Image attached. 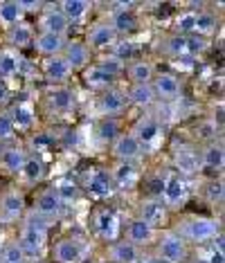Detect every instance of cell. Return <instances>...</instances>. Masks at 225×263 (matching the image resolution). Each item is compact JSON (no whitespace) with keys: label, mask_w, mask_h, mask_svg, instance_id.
<instances>
[{"label":"cell","mask_w":225,"mask_h":263,"mask_svg":"<svg viewBox=\"0 0 225 263\" xmlns=\"http://www.w3.org/2000/svg\"><path fill=\"white\" fill-rule=\"evenodd\" d=\"M169 227L189 245V248H194V245H196V248H203V245L216 241L218 236H223L221 218L210 216V214H180Z\"/></svg>","instance_id":"obj_1"},{"label":"cell","mask_w":225,"mask_h":263,"mask_svg":"<svg viewBox=\"0 0 225 263\" xmlns=\"http://www.w3.org/2000/svg\"><path fill=\"white\" fill-rule=\"evenodd\" d=\"M50 232H52V223H47L45 218L36 216L34 212L25 214V218L21 220V230H18V238L16 243L21 245V250L25 252L27 261H34V259H41L43 252L50 245Z\"/></svg>","instance_id":"obj_2"},{"label":"cell","mask_w":225,"mask_h":263,"mask_svg":"<svg viewBox=\"0 0 225 263\" xmlns=\"http://www.w3.org/2000/svg\"><path fill=\"white\" fill-rule=\"evenodd\" d=\"M189 196H192V184H189V178L176 173L174 169H169L167 173L162 176V187H160V194L158 198L164 207L169 209L171 214L178 212L187 205Z\"/></svg>","instance_id":"obj_3"},{"label":"cell","mask_w":225,"mask_h":263,"mask_svg":"<svg viewBox=\"0 0 225 263\" xmlns=\"http://www.w3.org/2000/svg\"><path fill=\"white\" fill-rule=\"evenodd\" d=\"M92 252V245L88 236L68 234L57 238L50 250L52 263H84Z\"/></svg>","instance_id":"obj_4"},{"label":"cell","mask_w":225,"mask_h":263,"mask_svg":"<svg viewBox=\"0 0 225 263\" xmlns=\"http://www.w3.org/2000/svg\"><path fill=\"white\" fill-rule=\"evenodd\" d=\"M189 254H192V248L171 227L158 232V238L153 243V256L160 263H187Z\"/></svg>","instance_id":"obj_5"},{"label":"cell","mask_w":225,"mask_h":263,"mask_svg":"<svg viewBox=\"0 0 225 263\" xmlns=\"http://www.w3.org/2000/svg\"><path fill=\"white\" fill-rule=\"evenodd\" d=\"M90 225H92V236L102 243H113L117 238H122V218H120V212L110 205H102L92 212L90 216Z\"/></svg>","instance_id":"obj_6"},{"label":"cell","mask_w":225,"mask_h":263,"mask_svg":"<svg viewBox=\"0 0 225 263\" xmlns=\"http://www.w3.org/2000/svg\"><path fill=\"white\" fill-rule=\"evenodd\" d=\"M128 133L140 142L144 151H153V148L160 144L162 135H164V122H162V117L160 115L146 112V115L135 119V124L128 128Z\"/></svg>","instance_id":"obj_7"},{"label":"cell","mask_w":225,"mask_h":263,"mask_svg":"<svg viewBox=\"0 0 225 263\" xmlns=\"http://www.w3.org/2000/svg\"><path fill=\"white\" fill-rule=\"evenodd\" d=\"M27 198L18 187H7L0 191V225H21L27 214Z\"/></svg>","instance_id":"obj_8"},{"label":"cell","mask_w":225,"mask_h":263,"mask_svg":"<svg viewBox=\"0 0 225 263\" xmlns=\"http://www.w3.org/2000/svg\"><path fill=\"white\" fill-rule=\"evenodd\" d=\"M171 162L174 171L192 180L196 173H200V158H198V144L194 142H176L171 146Z\"/></svg>","instance_id":"obj_9"},{"label":"cell","mask_w":225,"mask_h":263,"mask_svg":"<svg viewBox=\"0 0 225 263\" xmlns=\"http://www.w3.org/2000/svg\"><path fill=\"white\" fill-rule=\"evenodd\" d=\"M81 189H84V194H88L92 200H108L117 194L115 184H113L110 169H104V166H92L84 176Z\"/></svg>","instance_id":"obj_10"},{"label":"cell","mask_w":225,"mask_h":263,"mask_svg":"<svg viewBox=\"0 0 225 263\" xmlns=\"http://www.w3.org/2000/svg\"><path fill=\"white\" fill-rule=\"evenodd\" d=\"M29 212H34L36 216L45 218L47 223L54 225L57 220H61L63 216H66L68 207L63 205L61 200H59L57 191L52 189V184H50V187H43L36 196H34V205H32V209H29Z\"/></svg>","instance_id":"obj_11"},{"label":"cell","mask_w":225,"mask_h":263,"mask_svg":"<svg viewBox=\"0 0 225 263\" xmlns=\"http://www.w3.org/2000/svg\"><path fill=\"white\" fill-rule=\"evenodd\" d=\"M128 108V99H126V90L120 86H110L97 95L95 101V110L99 117H113L120 119Z\"/></svg>","instance_id":"obj_12"},{"label":"cell","mask_w":225,"mask_h":263,"mask_svg":"<svg viewBox=\"0 0 225 263\" xmlns=\"http://www.w3.org/2000/svg\"><path fill=\"white\" fill-rule=\"evenodd\" d=\"M151 88L153 95H156V101H162V104H174L182 97V79L176 72H169V70L156 72Z\"/></svg>","instance_id":"obj_13"},{"label":"cell","mask_w":225,"mask_h":263,"mask_svg":"<svg viewBox=\"0 0 225 263\" xmlns=\"http://www.w3.org/2000/svg\"><path fill=\"white\" fill-rule=\"evenodd\" d=\"M36 32H45V34H57V36H68L72 25L66 21V16L59 11L57 5L45 3V7L41 9L36 23H34Z\"/></svg>","instance_id":"obj_14"},{"label":"cell","mask_w":225,"mask_h":263,"mask_svg":"<svg viewBox=\"0 0 225 263\" xmlns=\"http://www.w3.org/2000/svg\"><path fill=\"white\" fill-rule=\"evenodd\" d=\"M124 236L128 243H133L135 248H140L142 252H144L146 248H153V243H156L158 238V230L156 227H151L149 223H144L140 216H133L128 218V223L124 225Z\"/></svg>","instance_id":"obj_15"},{"label":"cell","mask_w":225,"mask_h":263,"mask_svg":"<svg viewBox=\"0 0 225 263\" xmlns=\"http://www.w3.org/2000/svg\"><path fill=\"white\" fill-rule=\"evenodd\" d=\"M135 216H140L144 223H149L151 227H156V230H167L169 227V220H171V212L167 207L160 202V198H142L140 205H138V212H135Z\"/></svg>","instance_id":"obj_16"},{"label":"cell","mask_w":225,"mask_h":263,"mask_svg":"<svg viewBox=\"0 0 225 263\" xmlns=\"http://www.w3.org/2000/svg\"><path fill=\"white\" fill-rule=\"evenodd\" d=\"M43 101L50 112L68 115L77 106V92H74V88H70V86H50L47 92L43 95Z\"/></svg>","instance_id":"obj_17"},{"label":"cell","mask_w":225,"mask_h":263,"mask_svg":"<svg viewBox=\"0 0 225 263\" xmlns=\"http://www.w3.org/2000/svg\"><path fill=\"white\" fill-rule=\"evenodd\" d=\"M198 158H200V171H210V173H223V166H225V146H223V140H210L205 144L198 146Z\"/></svg>","instance_id":"obj_18"},{"label":"cell","mask_w":225,"mask_h":263,"mask_svg":"<svg viewBox=\"0 0 225 263\" xmlns=\"http://www.w3.org/2000/svg\"><path fill=\"white\" fill-rule=\"evenodd\" d=\"M9 117L14 122V128L16 133H29L32 135L36 130V124H39V112H36V106L32 104L29 99H21L11 106Z\"/></svg>","instance_id":"obj_19"},{"label":"cell","mask_w":225,"mask_h":263,"mask_svg":"<svg viewBox=\"0 0 225 263\" xmlns=\"http://www.w3.org/2000/svg\"><path fill=\"white\" fill-rule=\"evenodd\" d=\"M110 153L113 158L117 160V162H131V164H138L142 158H144V148L135 137L128 133V130H124V133L117 137L115 142L110 144Z\"/></svg>","instance_id":"obj_20"},{"label":"cell","mask_w":225,"mask_h":263,"mask_svg":"<svg viewBox=\"0 0 225 263\" xmlns=\"http://www.w3.org/2000/svg\"><path fill=\"white\" fill-rule=\"evenodd\" d=\"M72 68L61 54L59 57H47L41 61V77L50 83V86H68V81L72 79Z\"/></svg>","instance_id":"obj_21"},{"label":"cell","mask_w":225,"mask_h":263,"mask_svg":"<svg viewBox=\"0 0 225 263\" xmlns=\"http://www.w3.org/2000/svg\"><path fill=\"white\" fill-rule=\"evenodd\" d=\"M115 41H117V36H115V32L110 29L108 23L106 21H95V23H90V27L86 29L84 43L90 47V52L95 54V52H108Z\"/></svg>","instance_id":"obj_22"},{"label":"cell","mask_w":225,"mask_h":263,"mask_svg":"<svg viewBox=\"0 0 225 263\" xmlns=\"http://www.w3.org/2000/svg\"><path fill=\"white\" fill-rule=\"evenodd\" d=\"M27 155H29V148L25 144H18V142L0 146V169L9 173V176H21Z\"/></svg>","instance_id":"obj_23"},{"label":"cell","mask_w":225,"mask_h":263,"mask_svg":"<svg viewBox=\"0 0 225 263\" xmlns=\"http://www.w3.org/2000/svg\"><path fill=\"white\" fill-rule=\"evenodd\" d=\"M61 57L68 61L72 72H81V70H86L95 61V54L90 52V47L84 43V39H68Z\"/></svg>","instance_id":"obj_24"},{"label":"cell","mask_w":225,"mask_h":263,"mask_svg":"<svg viewBox=\"0 0 225 263\" xmlns=\"http://www.w3.org/2000/svg\"><path fill=\"white\" fill-rule=\"evenodd\" d=\"M34 36H36L34 23L21 21V23H16V25L5 29V45L11 47V50H16V52H23V50H29V47H32Z\"/></svg>","instance_id":"obj_25"},{"label":"cell","mask_w":225,"mask_h":263,"mask_svg":"<svg viewBox=\"0 0 225 263\" xmlns=\"http://www.w3.org/2000/svg\"><path fill=\"white\" fill-rule=\"evenodd\" d=\"M106 23L110 25V29L115 32L117 39H128L133 32L140 29V16L135 9H126V11H113L108 14Z\"/></svg>","instance_id":"obj_26"},{"label":"cell","mask_w":225,"mask_h":263,"mask_svg":"<svg viewBox=\"0 0 225 263\" xmlns=\"http://www.w3.org/2000/svg\"><path fill=\"white\" fill-rule=\"evenodd\" d=\"M52 189L57 191L59 200L66 207H74L77 202L84 198V189H81V182L72 176H61L52 182Z\"/></svg>","instance_id":"obj_27"},{"label":"cell","mask_w":225,"mask_h":263,"mask_svg":"<svg viewBox=\"0 0 225 263\" xmlns=\"http://www.w3.org/2000/svg\"><path fill=\"white\" fill-rule=\"evenodd\" d=\"M142 254L144 252L135 248L133 243H128L126 238H117V241L106 245V261L110 263H135Z\"/></svg>","instance_id":"obj_28"},{"label":"cell","mask_w":225,"mask_h":263,"mask_svg":"<svg viewBox=\"0 0 225 263\" xmlns=\"http://www.w3.org/2000/svg\"><path fill=\"white\" fill-rule=\"evenodd\" d=\"M156 65H153L149 59H133V61L126 63L124 68V74L128 77V86H142V83H151L153 77H156Z\"/></svg>","instance_id":"obj_29"},{"label":"cell","mask_w":225,"mask_h":263,"mask_svg":"<svg viewBox=\"0 0 225 263\" xmlns=\"http://www.w3.org/2000/svg\"><path fill=\"white\" fill-rule=\"evenodd\" d=\"M70 36H57V34H45V32H36V36H34V52L41 54L43 59L47 57H59L63 52V47H66Z\"/></svg>","instance_id":"obj_30"},{"label":"cell","mask_w":225,"mask_h":263,"mask_svg":"<svg viewBox=\"0 0 225 263\" xmlns=\"http://www.w3.org/2000/svg\"><path fill=\"white\" fill-rule=\"evenodd\" d=\"M45 176H47V162H45V158H43V155H39V153L29 151L27 160H25V166H23V171H21L23 182L29 184V187H36V184H41V182L45 180Z\"/></svg>","instance_id":"obj_31"},{"label":"cell","mask_w":225,"mask_h":263,"mask_svg":"<svg viewBox=\"0 0 225 263\" xmlns=\"http://www.w3.org/2000/svg\"><path fill=\"white\" fill-rule=\"evenodd\" d=\"M110 176H113L115 191H126V189H133L135 184H138L140 169H138V164H131V162H117L110 169Z\"/></svg>","instance_id":"obj_32"},{"label":"cell","mask_w":225,"mask_h":263,"mask_svg":"<svg viewBox=\"0 0 225 263\" xmlns=\"http://www.w3.org/2000/svg\"><path fill=\"white\" fill-rule=\"evenodd\" d=\"M57 7L66 16L70 25H77V23L86 21L88 14H92L95 3L92 0H61V3H57Z\"/></svg>","instance_id":"obj_33"},{"label":"cell","mask_w":225,"mask_h":263,"mask_svg":"<svg viewBox=\"0 0 225 263\" xmlns=\"http://www.w3.org/2000/svg\"><path fill=\"white\" fill-rule=\"evenodd\" d=\"M23 63H25V59L21 57V52L11 50L7 45L0 47V79L3 81H9V79H14V77H18Z\"/></svg>","instance_id":"obj_34"},{"label":"cell","mask_w":225,"mask_h":263,"mask_svg":"<svg viewBox=\"0 0 225 263\" xmlns=\"http://www.w3.org/2000/svg\"><path fill=\"white\" fill-rule=\"evenodd\" d=\"M81 79H84V83L88 88H92V90H97V92H102V90H106V88L115 86V81H117V79H113L108 72H104V70L99 68L95 61L88 65L86 70H81Z\"/></svg>","instance_id":"obj_35"},{"label":"cell","mask_w":225,"mask_h":263,"mask_svg":"<svg viewBox=\"0 0 225 263\" xmlns=\"http://www.w3.org/2000/svg\"><path fill=\"white\" fill-rule=\"evenodd\" d=\"M126 99L128 106H135V108H151L156 104V95H153L151 83H142V86H126Z\"/></svg>","instance_id":"obj_36"},{"label":"cell","mask_w":225,"mask_h":263,"mask_svg":"<svg viewBox=\"0 0 225 263\" xmlns=\"http://www.w3.org/2000/svg\"><path fill=\"white\" fill-rule=\"evenodd\" d=\"M124 133L122 128V119H113V117H99L97 126H95V135H97V140L102 142V144H113V142L117 140Z\"/></svg>","instance_id":"obj_37"},{"label":"cell","mask_w":225,"mask_h":263,"mask_svg":"<svg viewBox=\"0 0 225 263\" xmlns=\"http://www.w3.org/2000/svg\"><path fill=\"white\" fill-rule=\"evenodd\" d=\"M218 25H221V21H218V16L214 14V11L200 7L196 11V25H194V34L207 39V36H212V34H216Z\"/></svg>","instance_id":"obj_38"},{"label":"cell","mask_w":225,"mask_h":263,"mask_svg":"<svg viewBox=\"0 0 225 263\" xmlns=\"http://www.w3.org/2000/svg\"><path fill=\"white\" fill-rule=\"evenodd\" d=\"M160 52H164L167 57L171 59H182V57H189L187 54V36H178V34H167L162 41H160Z\"/></svg>","instance_id":"obj_39"},{"label":"cell","mask_w":225,"mask_h":263,"mask_svg":"<svg viewBox=\"0 0 225 263\" xmlns=\"http://www.w3.org/2000/svg\"><path fill=\"white\" fill-rule=\"evenodd\" d=\"M200 194H203V198L207 205L216 207V205H223V198H225V187H223V180L221 176H212L207 178L203 182V187H200Z\"/></svg>","instance_id":"obj_40"},{"label":"cell","mask_w":225,"mask_h":263,"mask_svg":"<svg viewBox=\"0 0 225 263\" xmlns=\"http://www.w3.org/2000/svg\"><path fill=\"white\" fill-rule=\"evenodd\" d=\"M21 21H25V14H23L18 0H0V27L7 29Z\"/></svg>","instance_id":"obj_41"},{"label":"cell","mask_w":225,"mask_h":263,"mask_svg":"<svg viewBox=\"0 0 225 263\" xmlns=\"http://www.w3.org/2000/svg\"><path fill=\"white\" fill-rule=\"evenodd\" d=\"M108 54H113L124 63H128V61H133V59H138V45H135L131 39H117L108 50Z\"/></svg>","instance_id":"obj_42"},{"label":"cell","mask_w":225,"mask_h":263,"mask_svg":"<svg viewBox=\"0 0 225 263\" xmlns=\"http://www.w3.org/2000/svg\"><path fill=\"white\" fill-rule=\"evenodd\" d=\"M196 11L198 9H185L174 18V34L178 36H192L194 25H196Z\"/></svg>","instance_id":"obj_43"},{"label":"cell","mask_w":225,"mask_h":263,"mask_svg":"<svg viewBox=\"0 0 225 263\" xmlns=\"http://www.w3.org/2000/svg\"><path fill=\"white\" fill-rule=\"evenodd\" d=\"M95 63H97L104 72H108L113 79H120V77H124V68H126V63L120 61V59H115L113 54H102L99 59H95Z\"/></svg>","instance_id":"obj_44"},{"label":"cell","mask_w":225,"mask_h":263,"mask_svg":"<svg viewBox=\"0 0 225 263\" xmlns=\"http://www.w3.org/2000/svg\"><path fill=\"white\" fill-rule=\"evenodd\" d=\"M0 261H5V263H29L25 252L21 250V245L16 243V238L9 241V243H5V245H0Z\"/></svg>","instance_id":"obj_45"},{"label":"cell","mask_w":225,"mask_h":263,"mask_svg":"<svg viewBox=\"0 0 225 263\" xmlns=\"http://www.w3.org/2000/svg\"><path fill=\"white\" fill-rule=\"evenodd\" d=\"M207 248V252H203L200 263H225V250H223V236H218L216 241L203 245Z\"/></svg>","instance_id":"obj_46"},{"label":"cell","mask_w":225,"mask_h":263,"mask_svg":"<svg viewBox=\"0 0 225 263\" xmlns=\"http://www.w3.org/2000/svg\"><path fill=\"white\" fill-rule=\"evenodd\" d=\"M16 137H18V133H16L9 112H0V146L16 142Z\"/></svg>","instance_id":"obj_47"},{"label":"cell","mask_w":225,"mask_h":263,"mask_svg":"<svg viewBox=\"0 0 225 263\" xmlns=\"http://www.w3.org/2000/svg\"><path fill=\"white\" fill-rule=\"evenodd\" d=\"M207 47H210V39H203V36H198V34H192V36H187V54L189 57L203 54Z\"/></svg>","instance_id":"obj_48"},{"label":"cell","mask_w":225,"mask_h":263,"mask_svg":"<svg viewBox=\"0 0 225 263\" xmlns=\"http://www.w3.org/2000/svg\"><path fill=\"white\" fill-rule=\"evenodd\" d=\"M23 14H41V9L45 7L43 0H18Z\"/></svg>","instance_id":"obj_49"},{"label":"cell","mask_w":225,"mask_h":263,"mask_svg":"<svg viewBox=\"0 0 225 263\" xmlns=\"http://www.w3.org/2000/svg\"><path fill=\"white\" fill-rule=\"evenodd\" d=\"M133 0H128V3H124V0H113V3H108L106 7H108V14H113V11H126V9H135Z\"/></svg>","instance_id":"obj_50"},{"label":"cell","mask_w":225,"mask_h":263,"mask_svg":"<svg viewBox=\"0 0 225 263\" xmlns=\"http://www.w3.org/2000/svg\"><path fill=\"white\" fill-rule=\"evenodd\" d=\"M9 101H11V86H9V81L0 79V108H5Z\"/></svg>","instance_id":"obj_51"},{"label":"cell","mask_w":225,"mask_h":263,"mask_svg":"<svg viewBox=\"0 0 225 263\" xmlns=\"http://www.w3.org/2000/svg\"><path fill=\"white\" fill-rule=\"evenodd\" d=\"M135 263H160V261H158L153 254H142V256H140V259L135 261Z\"/></svg>","instance_id":"obj_52"},{"label":"cell","mask_w":225,"mask_h":263,"mask_svg":"<svg viewBox=\"0 0 225 263\" xmlns=\"http://www.w3.org/2000/svg\"><path fill=\"white\" fill-rule=\"evenodd\" d=\"M104 263H110V261H104Z\"/></svg>","instance_id":"obj_53"},{"label":"cell","mask_w":225,"mask_h":263,"mask_svg":"<svg viewBox=\"0 0 225 263\" xmlns=\"http://www.w3.org/2000/svg\"><path fill=\"white\" fill-rule=\"evenodd\" d=\"M0 263H5V261H0Z\"/></svg>","instance_id":"obj_54"}]
</instances>
